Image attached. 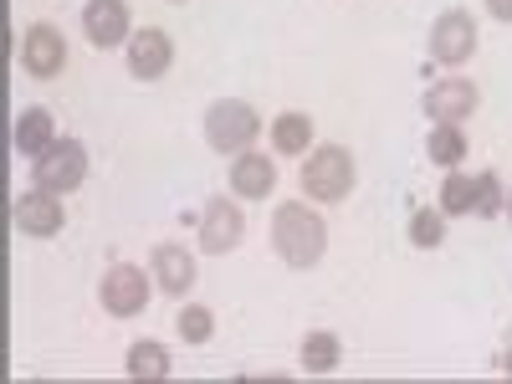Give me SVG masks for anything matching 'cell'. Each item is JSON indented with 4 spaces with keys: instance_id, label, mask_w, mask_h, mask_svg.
Masks as SVG:
<instances>
[{
    "instance_id": "6da1fadb",
    "label": "cell",
    "mask_w": 512,
    "mask_h": 384,
    "mask_svg": "<svg viewBox=\"0 0 512 384\" xmlns=\"http://www.w3.org/2000/svg\"><path fill=\"white\" fill-rule=\"evenodd\" d=\"M272 246H277V256L287 267L308 272V267L323 262V251H328V221L308 200H282L277 216H272Z\"/></svg>"
},
{
    "instance_id": "7a4b0ae2",
    "label": "cell",
    "mask_w": 512,
    "mask_h": 384,
    "mask_svg": "<svg viewBox=\"0 0 512 384\" xmlns=\"http://www.w3.org/2000/svg\"><path fill=\"white\" fill-rule=\"evenodd\" d=\"M303 195L313 205H338L354 190V154L338 144H318L313 154H303V175H297Z\"/></svg>"
},
{
    "instance_id": "3957f363",
    "label": "cell",
    "mask_w": 512,
    "mask_h": 384,
    "mask_svg": "<svg viewBox=\"0 0 512 384\" xmlns=\"http://www.w3.org/2000/svg\"><path fill=\"white\" fill-rule=\"evenodd\" d=\"M262 134V118H256V108L251 103H241V98H221V103H210V113H205V144L216 149V154H246L251 149V139Z\"/></svg>"
},
{
    "instance_id": "277c9868",
    "label": "cell",
    "mask_w": 512,
    "mask_h": 384,
    "mask_svg": "<svg viewBox=\"0 0 512 384\" xmlns=\"http://www.w3.org/2000/svg\"><path fill=\"white\" fill-rule=\"evenodd\" d=\"M36 185L52 190V195H72L82 180H88V149H82L77 139H52L47 149L36 154Z\"/></svg>"
},
{
    "instance_id": "5b68a950",
    "label": "cell",
    "mask_w": 512,
    "mask_h": 384,
    "mask_svg": "<svg viewBox=\"0 0 512 384\" xmlns=\"http://www.w3.org/2000/svg\"><path fill=\"white\" fill-rule=\"evenodd\" d=\"M98 297H103V308H108L113 318H134V313H144V303H149V272L118 262V267L103 272Z\"/></svg>"
},
{
    "instance_id": "8992f818",
    "label": "cell",
    "mask_w": 512,
    "mask_h": 384,
    "mask_svg": "<svg viewBox=\"0 0 512 384\" xmlns=\"http://www.w3.org/2000/svg\"><path fill=\"white\" fill-rule=\"evenodd\" d=\"M82 36H88L93 47H103V52L128 47V36H134L128 0H88V6H82Z\"/></svg>"
},
{
    "instance_id": "52a82bcc",
    "label": "cell",
    "mask_w": 512,
    "mask_h": 384,
    "mask_svg": "<svg viewBox=\"0 0 512 384\" xmlns=\"http://www.w3.org/2000/svg\"><path fill=\"white\" fill-rule=\"evenodd\" d=\"M472 52H477V21L466 11L436 16V26H431V57L441 67H461V62H472Z\"/></svg>"
},
{
    "instance_id": "ba28073f",
    "label": "cell",
    "mask_w": 512,
    "mask_h": 384,
    "mask_svg": "<svg viewBox=\"0 0 512 384\" xmlns=\"http://www.w3.org/2000/svg\"><path fill=\"white\" fill-rule=\"evenodd\" d=\"M241 236H246V216L236 210V200H210L205 216H200V251H205V256L236 251Z\"/></svg>"
},
{
    "instance_id": "9c48e42d",
    "label": "cell",
    "mask_w": 512,
    "mask_h": 384,
    "mask_svg": "<svg viewBox=\"0 0 512 384\" xmlns=\"http://www.w3.org/2000/svg\"><path fill=\"white\" fill-rule=\"evenodd\" d=\"M169 62H175V41H169V31L159 26H144L128 36V72H134L139 82H154L169 72Z\"/></svg>"
},
{
    "instance_id": "30bf717a",
    "label": "cell",
    "mask_w": 512,
    "mask_h": 384,
    "mask_svg": "<svg viewBox=\"0 0 512 384\" xmlns=\"http://www.w3.org/2000/svg\"><path fill=\"white\" fill-rule=\"evenodd\" d=\"M21 67L31 72V77H57L62 67H67V41H62V31L57 26H31L26 36H21Z\"/></svg>"
},
{
    "instance_id": "8fae6325",
    "label": "cell",
    "mask_w": 512,
    "mask_h": 384,
    "mask_svg": "<svg viewBox=\"0 0 512 384\" xmlns=\"http://www.w3.org/2000/svg\"><path fill=\"white\" fill-rule=\"evenodd\" d=\"M477 103H482V93H477V82H466V77H446L425 93V113L436 123H466L477 113Z\"/></svg>"
},
{
    "instance_id": "7c38bea8",
    "label": "cell",
    "mask_w": 512,
    "mask_h": 384,
    "mask_svg": "<svg viewBox=\"0 0 512 384\" xmlns=\"http://www.w3.org/2000/svg\"><path fill=\"white\" fill-rule=\"evenodd\" d=\"M62 221H67V210H62V195H52V190L36 185L31 195L16 200V231L21 236H57Z\"/></svg>"
},
{
    "instance_id": "4fadbf2b",
    "label": "cell",
    "mask_w": 512,
    "mask_h": 384,
    "mask_svg": "<svg viewBox=\"0 0 512 384\" xmlns=\"http://www.w3.org/2000/svg\"><path fill=\"white\" fill-rule=\"evenodd\" d=\"M154 282H159L169 297H185V292L195 287V256H190L185 246H175V241L154 246Z\"/></svg>"
},
{
    "instance_id": "5bb4252c",
    "label": "cell",
    "mask_w": 512,
    "mask_h": 384,
    "mask_svg": "<svg viewBox=\"0 0 512 384\" xmlns=\"http://www.w3.org/2000/svg\"><path fill=\"white\" fill-rule=\"evenodd\" d=\"M272 180H277V164L267 159V154H236L231 159V190L241 195V200H267L272 195Z\"/></svg>"
},
{
    "instance_id": "9a60e30c",
    "label": "cell",
    "mask_w": 512,
    "mask_h": 384,
    "mask_svg": "<svg viewBox=\"0 0 512 384\" xmlns=\"http://www.w3.org/2000/svg\"><path fill=\"white\" fill-rule=\"evenodd\" d=\"M52 139H57V128H52V113H47V108H26V113L16 118V149H21L26 159H36Z\"/></svg>"
},
{
    "instance_id": "2e32d148",
    "label": "cell",
    "mask_w": 512,
    "mask_h": 384,
    "mask_svg": "<svg viewBox=\"0 0 512 384\" xmlns=\"http://www.w3.org/2000/svg\"><path fill=\"white\" fill-rule=\"evenodd\" d=\"M466 134H461V123H436L431 128V139H425V154H431V164H441V169H456L461 159H466Z\"/></svg>"
},
{
    "instance_id": "e0dca14e",
    "label": "cell",
    "mask_w": 512,
    "mask_h": 384,
    "mask_svg": "<svg viewBox=\"0 0 512 384\" xmlns=\"http://www.w3.org/2000/svg\"><path fill=\"white\" fill-rule=\"evenodd\" d=\"M272 144H277V154H308V144H313V118H308V113H282V118L272 123Z\"/></svg>"
},
{
    "instance_id": "ac0fdd59",
    "label": "cell",
    "mask_w": 512,
    "mask_h": 384,
    "mask_svg": "<svg viewBox=\"0 0 512 384\" xmlns=\"http://www.w3.org/2000/svg\"><path fill=\"white\" fill-rule=\"evenodd\" d=\"M344 364V344H338V333H308L303 338V369L308 374H333Z\"/></svg>"
},
{
    "instance_id": "d6986e66",
    "label": "cell",
    "mask_w": 512,
    "mask_h": 384,
    "mask_svg": "<svg viewBox=\"0 0 512 384\" xmlns=\"http://www.w3.org/2000/svg\"><path fill=\"white\" fill-rule=\"evenodd\" d=\"M123 369L134 374V379H164L175 364H169V354L154 344V338H134V344H128V364Z\"/></svg>"
},
{
    "instance_id": "ffe728a7",
    "label": "cell",
    "mask_w": 512,
    "mask_h": 384,
    "mask_svg": "<svg viewBox=\"0 0 512 384\" xmlns=\"http://www.w3.org/2000/svg\"><path fill=\"white\" fill-rule=\"evenodd\" d=\"M446 241V210H436V205H420L415 216H410V246H420V251H436Z\"/></svg>"
},
{
    "instance_id": "44dd1931",
    "label": "cell",
    "mask_w": 512,
    "mask_h": 384,
    "mask_svg": "<svg viewBox=\"0 0 512 384\" xmlns=\"http://www.w3.org/2000/svg\"><path fill=\"white\" fill-rule=\"evenodd\" d=\"M472 205H477V175L441 180V210L446 216H472Z\"/></svg>"
},
{
    "instance_id": "7402d4cb",
    "label": "cell",
    "mask_w": 512,
    "mask_h": 384,
    "mask_svg": "<svg viewBox=\"0 0 512 384\" xmlns=\"http://www.w3.org/2000/svg\"><path fill=\"white\" fill-rule=\"evenodd\" d=\"M175 328H180L185 344H205V338L216 333V318H210V308H200V303H185L180 318H175Z\"/></svg>"
},
{
    "instance_id": "603a6c76",
    "label": "cell",
    "mask_w": 512,
    "mask_h": 384,
    "mask_svg": "<svg viewBox=\"0 0 512 384\" xmlns=\"http://www.w3.org/2000/svg\"><path fill=\"white\" fill-rule=\"evenodd\" d=\"M502 205H507V195H502V180L492 175V169H482V175H477V205H472V210H477V216L487 221V216H497Z\"/></svg>"
},
{
    "instance_id": "cb8c5ba5",
    "label": "cell",
    "mask_w": 512,
    "mask_h": 384,
    "mask_svg": "<svg viewBox=\"0 0 512 384\" xmlns=\"http://www.w3.org/2000/svg\"><path fill=\"white\" fill-rule=\"evenodd\" d=\"M487 11H492L497 21H512V0H487Z\"/></svg>"
},
{
    "instance_id": "d4e9b609",
    "label": "cell",
    "mask_w": 512,
    "mask_h": 384,
    "mask_svg": "<svg viewBox=\"0 0 512 384\" xmlns=\"http://www.w3.org/2000/svg\"><path fill=\"white\" fill-rule=\"evenodd\" d=\"M497 369H502V374H512V344L502 349V359H497Z\"/></svg>"
},
{
    "instance_id": "484cf974",
    "label": "cell",
    "mask_w": 512,
    "mask_h": 384,
    "mask_svg": "<svg viewBox=\"0 0 512 384\" xmlns=\"http://www.w3.org/2000/svg\"><path fill=\"white\" fill-rule=\"evenodd\" d=\"M502 210H507V221H512V190H507V205H502Z\"/></svg>"
},
{
    "instance_id": "4316f807",
    "label": "cell",
    "mask_w": 512,
    "mask_h": 384,
    "mask_svg": "<svg viewBox=\"0 0 512 384\" xmlns=\"http://www.w3.org/2000/svg\"><path fill=\"white\" fill-rule=\"evenodd\" d=\"M175 6H185V0H175Z\"/></svg>"
}]
</instances>
